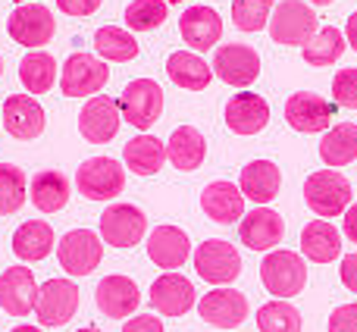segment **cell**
Instances as JSON below:
<instances>
[{
	"label": "cell",
	"mask_w": 357,
	"mask_h": 332,
	"mask_svg": "<svg viewBox=\"0 0 357 332\" xmlns=\"http://www.w3.org/2000/svg\"><path fill=\"white\" fill-rule=\"evenodd\" d=\"M56 257L69 276H88L98 270L100 257H104V239L91 229H73L60 239Z\"/></svg>",
	"instance_id": "8"
},
{
	"label": "cell",
	"mask_w": 357,
	"mask_h": 332,
	"mask_svg": "<svg viewBox=\"0 0 357 332\" xmlns=\"http://www.w3.org/2000/svg\"><path fill=\"white\" fill-rule=\"evenodd\" d=\"M19 82H22V88L31 94L50 91L56 82V60L50 54H44V50L25 54L22 63H19Z\"/></svg>",
	"instance_id": "33"
},
{
	"label": "cell",
	"mask_w": 357,
	"mask_h": 332,
	"mask_svg": "<svg viewBox=\"0 0 357 332\" xmlns=\"http://www.w3.org/2000/svg\"><path fill=\"white\" fill-rule=\"evenodd\" d=\"M320 160L326 166H348L357 160V123H339L323 135Z\"/></svg>",
	"instance_id": "32"
},
{
	"label": "cell",
	"mask_w": 357,
	"mask_h": 332,
	"mask_svg": "<svg viewBox=\"0 0 357 332\" xmlns=\"http://www.w3.org/2000/svg\"><path fill=\"white\" fill-rule=\"evenodd\" d=\"M75 332H100L98 326H85V329H75Z\"/></svg>",
	"instance_id": "49"
},
{
	"label": "cell",
	"mask_w": 357,
	"mask_h": 332,
	"mask_svg": "<svg viewBox=\"0 0 357 332\" xmlns=\"http://www.w3.org/2000/svg\"><path fill=\"white\" fill-rule=\"evenodd\" d=\"M69 179L60 169H41L31 176L29 185V197L41 213H56L69 204Z\"/></svg>",
	"instance_id": "27"
},
{
	"label": "cell",
	"mask_w": 357,
	"mask_h": 332,
	"mask_svg": "<svg viewBox=\"0 0 357 332\" xmlns=\"http://www.w3.org/2000/svg\"><path fill=\"white\" fill-rule=\"evenodd\" d=\"M178 31H182V41L191 50L204 54V50L216 47V41L222 38V19L213 6H188L178 16Z\"/></svg>",
	"instance_id": "20"
},
{
	"label": "cell",
	"mask_w": 357,
	"mask_h": 332,
	"mask_svg": "<svg viewBox=\"0 0 357 332\" xmlns=\"http://www.w3.org/2000/svg\"><path fill=\"white\" fill-rule=\"evenodd\" d=\"M16 3H41V0H16Z\"/></svg>",
	"instance_id": "50"
},
{
	"label": "cell",
	"mask_w": 357,
	"mask_h": 332,
	"mask_svg": "<svg viewBox=\"0 0 357 332\" xmlns=\"http://www.w3.org/2000/svg\"><path fill=\"white\" fill-rule=\"evenodd\" d=\"M123 160L135 176H157L167 163V144L154 135H135L132 142H126Z\"/></svg>",
	"instance_id": "31"
},
{
	"label": "cell",
	"mask_w": 357,
	"mask_h": 332,
	"mask_svg": "<svg viewBox=\"0 0 357 332\" xmlns=\"http://www.w3.org/2000/svg\"><path fill=\"white\" fill-rule=\"evenodd\" d=\"M335 110L326 98L314 91H295L289 100H285V123L295 132H304V135H314V132L329 129Z\"/></svg>",
	"instance_id": "15"
},
{
	"label": "cell",
	"mask_w": 357,
	"mask_h": 332,
	"mask_svg": "<svg viewBox=\"0 0 357 332\" xmlns=\"http://www.w3.org/2000/svg\"><path fill=\"white\" fill-rule=\"evenodd\" d=\"M116 104H119V113H123L126 123L148 132L163 113V88L157 85L154 79H135L126 85L123 98H119Z\"/></svg>",
	"instance_id": "5"
},
{
	"label": "cell",
	"mask_w": 357,
	"mask_h": 332,
	"mask_svg": "<svg viewBox=\"0 0 357 332\" xmlns=\"http://www.w3.org/2000/svg\"><path fill=\"white\" fill-rule=\"evenodd\" d=\"M279 0H232V22L238 31H260L270 22V13Z\"/></svg>",
	"instance_id": "39"
},
{
	"label": "cell",
	"mask_w": 357,
	"mask_h": 332,
	"mask_svg": "<svg viewBox=\"0 0 357 332\" xmlns=\"http://www.w3.org/2000/svg\"><path fill=\"white\" fill-rule=\"evenodd\" d=\"M35 298H38V285H35V273L29 266H10L0 276V308L10 317L31 314Z\"/></svg>",
	"instance_id": "22"
},
{
	"label": "cell",
	"mask_w": 357,
	"mask_h": 332,
	"mask_svg": "<svg viewBox=\"0 0 357 332\" xmlns=\"http://www.w3.org/2000/svg\"><path fill=\"white\" fill-rule=\"evenodd\" d=\"M226 126L235 135H257L270 123V104L254 91H238L226 104Z\"/></svg>",
	"instance_id": "18"
},
{
	"label": "cell",
	"mask_w": 357,
	"mask_h": 332,
	"mask_svg": "<svg viewBox=\"0 0 357 332\" xmlns=\"http://www.w3.org/2000/svg\"><path fill=\"white\" fill-rule=\"evenodd\" d=\"M94 50L110 63H129L138 56V41L132 31L116 29V25H104L94 31Z\"/></svg>",
	"instance_id": "35"
},
{
	"label": "cell",
	"mask_w": 357,
	"mask_h": 332,
	"mask_svg": "<svg viewBox=\"0 0 357 332\" xmlns=\"http://www.w3.org/2000/svg\"><path fill=\"white\" fill-rule=\"evenodd\" d=\"M167 0H132L126 6V25L132 31H154L167 22Z\"/></svg>",
	"instance_id": "38"
},
{
	"label": "cell",
	"mask_w": 357,
	"mask_h": 332,
	"mask_svg": "<svg viewBox=\"0 0 357 332\" xmlns=\"http://www.w3.org/2000/svg\"><path fill=\"white\" fill-rule=\"evenodd\" d=\"M167 75L185 91H204L213 79V69L195 54V50H176L167 60Z\"/></svg>",
	"instance_id": "30"
},
{
	"label": "cell",
	"mask_w": 357,
	"mask_h": 332,
	"mask_svg": "<svg viewBox=\"0 0 357 332\" xmlns=\"http://www.w3.org/2000/svg\"><path fill=\"white\" fill-rule=\"evenodd\" d=\"M339 276H342V282H345V289L357 295V254H345V257H342Z\"/></svg>",
	"instance_id": "44"
},
{
	"label": "cell",
	"mask_w": 357,
	"mask_h": 332,
	"mask_svg": "<svg viewBox=\"0 0 357 332\" xmlns=\"http://www.w3.org/2000/svg\"><path fill=\"white\" fill-rule=\"evenodd\" d=\"M351 182L339 169H317L304 179V201L317 216H342L351 207Z\"/></svg>",
	"instance_id": "1"
},
{
	"label": "cell",
	"mask_w": 357,
	"mask_h": 332,
	"mask_svg": "<svg viewBox=\"0 0 357 332\" xmlns=\"http://www.w3.org/2000/svg\"><path fill=\"white\" fill-rule=\"evenodd\" d=\"M207 157V142L195 126H178L167 142V160L182 172H195Z\"/></svg>",
	"instance_id": "28"
},
{
	"label": "cell",
	"mask_w": 357,
	"mask_h": 332,
	"mask_svg": "<svg viewBox=\"0 0 357 332\" xmlns=\"http://www.w3.org/2000/svg\"><path fill=\"white\" fill-rule=\"evenodd\" d=\"M10 332H41L38 326H16V329H10Z\"/></svg>",
	"instance_id": "47"
},
{
	"label": "cell",
	"mask_w": 357,
	"mask_h": 332,
	"mask_svg": "<svg viewBox=\"0 0 357 332\" xmlns=\"http://www.w3.org/2000/svg\"><path fill=\"white\" fill-rule=\"evenodd\" d=\"M201 210L220 226H232L245 216V195L232 182H210L201 191Z\"/></svg>",
	"instance_id": "23"
},
{
	"label": "cell",
	"mask_w": 357,
	"mask_h": 332,
	"mask_svg": "<svg viewBox=\"0 0 357 332\" xmlns=\"http://www.w3.org/2000/svg\"><path fill=\"white\" fill-rule=\"evenodd\" d=\"M75 188L88 201H113L126 188V169L113 157H91L75 169Z\"/></svg>",
	"instance_id": "4"
},
{
	"label": "cell",
	"mask_w": 357,
	"mask_h": 332,
	"mask_svg": "<svg viewBox=\"0 0 357 332\" xmlns=\"http://www.w3.org/2000/svg\"><path fill=\"white\" fill-rule=\"evenodd\" d=\"M110 79V66L91 54H69L60 73V91L66 98H94Z\"/></svg>",
	"instance_id": "6"
},
{
	"label": "cell",
	"mask_w": 357,
	"mask_h": 332,
	"mask_svg": "<svg viewBox=\"0 0 357 332\" xmlns=\"http://www.w3.org/2000/svg\"><path fill=\"white\" fill-rule=\"evenodd\" d=\"M151 308L160 310L163 317H182L195 308V285L191 279L178 276V273H163L151 285Z\"/></svg>",
	"instance_id": "21"
},
{
	"label": "cell",
	"mask_w": 357,
	"mask_h": 332,
	"mask_svg": "<svg viewBox=\"0 0 357 332\" xmlns=\"http://www.w3.org/2000/svg\"><path fill=\"white\" fill-rule=\"evenodd\" d=\"M317 35V13L304 0H279L270 16V38L276 44L304 47Z\"/></svg>",
	"instance_id": "3"
},
{
	"label": "cell",
	"mask_w": 357,
	"mask_h": 332,
	"mask_svg": "<svg viewBox=\"0 0 357 332\" xmlns=\"http://www.w3.org/2000/svg\"><path fill=\"white\" fill-rule=\"evenodd\" d=\"M260 282L276 298H295L307 285V264L295 251H266L260 260Z\"/></svg>",
	"instance_id": "2"
},
{
	"label": "cell",
	"mask_w": 357,
	"mask_h": 332,
	"mask_svg": "<svg viewBox=\"0 0 357 332\" xmlns=\"http://www.w3.org/2000/svg\"><path fill=\"white\" fill-rule=\"evenodd\" d=\"M0 75H3V60H0Z\"/></svg>",
	"instance_id": "52"
},
{
	"label": "cell",
	"mask_w": 357,
	"mask_h": 332,
	"mask_svg": "<svg viewBox=\"0 0 357 332\" xmlns=\"http://www.w3.org/2000/svg\"><path fill=\"white\" fill-rule=\"evenodd\" d=\"M238 235L251 251H273L285 235V220L273 207H254L241 216Z\"/></svg>",
	"instance_id": "17"
},
{
	"label": "cell",
	"mask_w": 357,
	"mask_h": 332,
	"mask_svg": "<svg viewBox=\"0 0 357 332\" xmlns=\"http://www.w3.org/2000/svg\"><path fill=\"white\" fill-rule=\"evenodd\" d=\"M342 229H345V239L357 245V204H351V207L342 213Z\"/></svg>",
	"instance_id": "45"
},
{
	"label": "cell",
	"mask_w": 357,
	"mask_h": 332,
	"mask_svg": "<svg viewBox=\"0 0 357 332\" xmlns=\"http://www.w3.org/2000/svg\"><path fill=\"white\" fill-rule=\"evenodd\" d=\"M29 197V179L19 166L0 163V216L16 213Z\"/></svg>",
	"instance_id": "36"
},
{
	"label": "cell",
	"mask_w": 357,
	"mask_h": 332,
	"mask_svg": "<svg viewBox=\"0 0 357 332\" xmlns=\"http://www.w3.org/2000/svg\"><path fill=\"white\" fill-rule=\"evenodd\" d=\"M0 119L3 129L19 142H35L44 132V107L35 100V94H10Z\"/></svg>",
	"instance_id": "16"
},
{
	"label": "cell",
	"mask_w": 357,
	"mask_h": 332,
	"mask_svg": "<svg viewBox=\"0 0 357 332\" xmlns=\"http://www.w3.org/2000/svg\"><path fill=\"white\" fill-rule=\"evenodd\" d=\"M342 54H345V38L335 25L317 29V35L301 47V56L307 66H333V63H339Z\"/></svg>",
	"instance_id": "34"
},
{
	"label": "cell",
	"mask_w": 357,
	"mask_h": 332,
	"mask_svg": "<svg viewBox=\"0 0 357 332\" xmlns=\"http://www.w3.org/2000/svg\"><path fill=\"white\" fill-rule=\"evenodd\" d=\"M279 185H282V172L273 160H251L248 166H241L238 188L257 207H266L279 195Z\"/></svg>",
	"instance_id": "24"
},
{
	"label": "cell",
	"mask_w": 357,
	"mask_h": 332,
	"mask_svg": "<svg viewBox=\"0 0 357 332\" xmlns=\"http://www.w3.org/2000/svg\"><path fill=\"white\" fill-rule=\"evenodd\" d=\"M148 232V216L135 204H110L100 213V239L110 248H135Z\"/></svg>",
	"instance_id": "9"
},
{
	"label": "cell",
	"mask_w": 357,
	"mask_h": 332,
	"mask_svg": "<svg viewBox=\"0 0 357 332\" xmlns=\"http://www.w3.org/2000/svg\"><path fill=\"white\" fill-rule=\"evenodd\" d=\"M197 314H201L204 323L216 329H235L245 323L248 317V298L241 295L238 289H229V285H220V289L207 292V295L197 301Z\"/></svg>",
	"instance_id": "13"
},
{
	"label": "cell",
	"mask_w": 357,
	"mask_h": 332,
	"mask_svg": "<svg viewBox=\"0 0 357 332\" xmlns=\"http://www.w3.org/2000/svg\"><path fill=\"white\" fill-rule=\"evenodd\" d=\"M257 329L260 332H301V314L285 298H279V301H270L257 310Z\"/></svg>",
	"instance_id": "37"
},
{
	"label": "cell",
	"mask_w": 357,
	"mask_h": 332,
	"mask_svg": "<svg viewBox=\"0 0 357 332\" xmlns=\"http://www.w3.org/2000/svg\"><path fill=\"white\" fill-rule=\"evenodd\" d=\"M333 100L345 110H357V69L345 66L333 75Z\"/></svg>",
	"instance_id": "40"
},
{
	"label": "cell",
	"mask_w": 357,
	"mask_h": 332,
	"mask_svg": "<svg viewBox=\"0 0 357 332\" xmlns=\"http://www.w3.org/2000/svg\"><path fill=\"white\" fill-rule=\"evenodd\" d=\"M6 31H10V38L16 44L38 50V47H44V44L54 38L56 19H54V13H50L47 6H41V3H19L16 10L10 13Z\"/></svg>",
	"instance_id": "11"
},
{
	"label": "cell",
	"mask_w": 357,
	"mask_h": 332,
	"mask_svg": "<svg viewBox=\"0 0 357 332\" xmlns=\"http://www.w3.org/2000/svg\"><path fill=\"white\" fill-rule=\"evenodd\" d=\"M329 332H357V304H342L329 317Z\"/></svg>",
	"instance_id": "41"
},
{
	"label": "cell",
	"mask_w": 357,
	"mask_h": 332,
	"mask_svg": "<svg viewBox=\"0 0 357 332\" xmlns=\"http://www.w3.org/2000/svg\"><path fill=\"white\" fill-rule=\"evenodd\" d=\"M94 301H98L100 314L110 317V320H123V317H132L135 308L142 304V292H138L135 279L129 276H104L98 282V292H94Z\"/></svg>",
	"instance_id": "19"
},
{
	"label": "cell",
	"mask_w": 357,
	"mask_h": 332,
	"mask_svg": "<svg viewBox=\"0 0 357 332\" xmlns=\"http://www.w3.org/2000/svg\"><path fill=\"white\" fill-rule=\"evenodd\" d=\"M310 3H317V6H329V3H335V0H310Z\"/></svg>",
	"instance_id": "48"
},
{
	"label": "cell",
	"mask_w": 357,
	"mask_h": 332,
	"mask_svg": "<svg viewBox=\"0 0 357 332\" xmlns=\"http://www.w3.org/2000/svg\"><path fill=\"white\" fill-rule=\"evenodd\" d=\"M148 257L169 273L191 257V239L178 226H157L148 239Z\"/></svg>",
	"instance_id": "25"
},
{
	"label": "cell",
	"mask_w": 357,
	"mask_h": 332,
	"mask_svg": "<svg viewBox=\"0 0 357 332\" xmlns=\"http://www.w3.org/2000/svg\"><path fill=\"white\" fill-rule=\"evenodd\" d=\"M123 332H163V323H160V317L142 314V317H132L123 326Z\"/></svg>",
	"instance_id": "43"
},
{
	"label": "cell",
	"mask_w": 357,
	"mask_h": 332,
	"mask_svg": "<svg viewBox=\"0 0 357 332\" xmlns=\"http://www.w3.org/2000/svg\"><path fill=\"white\" fill-rule=\"evenodd\" d=\"M119 123H123L119 104L113 98H104V94H94L79 113V132H82V138L91 144L113 142L119 132Z\"/></svg>",
	"instance_id": "14"
},
{
	"label": "cell",
	"mask_w": 357,
	"mask_h": 332,
	"mask_svg": "<svg viewBox=\"0 0 357 332\" xmlns=\"http://www.w3.org/2000/svg\"><path fill=\"white\" fill-rule=\"evenodd\" d=\"M54 251V229L44 220H29L13 232V254L25 264H35V260H44Z\"/></svg>",
	"instance_id": "29"
},
{
	"label": "cell",
	"mask_w": 357,
	"mask_h": 332,
	"mask_svg": "<svg viewBox=\"0 0 357 332\" xmlns=\"http://www.w3.org/2000/svg\"><path fill=\"white\" fill-rule=\"evenodd\" d=\"M79 310V289L69 279H47L38 285L35 317L41 326H66Z\"/></svg>",
	"instance_id": "10"
},
{
	"label": "cell",
	"mask_w": 357,
	"mask_h": 332,
	"mask_svg": "<svg viewBox=\"0 0 357 332\" xmlns=\"http://www.w3.org/2000/svg\"><path fill=\"white\" fill-rule=\"evenodd\" d=\"M167 3H182V0H167Z\"/></svg>",
	"instance_id": "51"
},
{
	"label": "cell",
	"mask_w": 357,
	"mask_h": 332,
	"mask_svg": "<svg viewBox=\"0 0 357 332\" xmlns=\"http://www.w3.org/2000/svg\"><path fill=\"white\" fill-rule=\"evenodd\" d=\"M100 3H104V0H56V6H60L66 16H91V13H98Z\"/></svg>",
	"instance_id": "42"
},
{
	"label": "cell",
	"mask_w": 357,
	"mask_h": 332,
	"mask_svg": "<svg viewBox=\"0 0 357 332\" xmlns=\"http://www.w3.org/2000/svg\"><path fill=\"white\" fill-rule=\"evenodd\" d=\"M213 75L232 88H248L260 75V54L251 44H220L213 54Z\"/></svg>",
	"instance_id": "12"
},
{
	"label": "cell",
	"mask_w": 357,
	"mask_h": 332,
	"mask_svg": "<svg viewBox=\"0 0 357 332\" xmlns=\"http://www.w3.org/2000/svg\"><path fill=\"white\" fill-rule=\"evenodd\" d=\"M195 270L204 282L220 289V285H229L241 276V257L235 251V245H229V241L207 239L195 251Z\"/></svg>",
	"instance_id": "7"
},
{
	"label": "cell",
	"mask_w": 357,
	"mask_h": 332,
	"mask_svg": "<svg viewBox=\"0 0 357 332\" xmlns=\"http://www.w3.org/2000/svg\"><path fill=\"white\" fill-rule=\"evenodd\" d=\"M345 38H348V47L357 54V10L348 16V22H345Z\"/></svg>",
	"instance_id": "46"
},
{
	"label": "cell",
	"mask_w": 357,
	"mask_h": 332,
	"mask_svg": "<svg viewBox=\"0 0 357 332\" xmlns=\"http://www.w3.org/2000/svg\"><path fill=\"white\" fill-rule=\"evenodd\" d=\"M301 254L314 264H333L342 254V232L329 220H310L301 229Z\"/></svg>",
	"instance_id": "26"
}]
</instances>
